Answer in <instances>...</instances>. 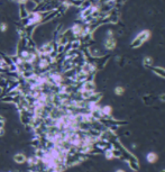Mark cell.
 Returning a JSON list of instances; mask_svg holds the SVG:
<instances>
[{
	"label": "cell",
	"instance_id": "3",
	"mask_svg": "<svg viewBox=\"0 0 165 172\" xmlns=\"http://www.w3.org/2000/svg\"><path fill=\"white\" fill-rule=\"evenodd\" d=\"M94 89H96V86L93 83V81H89L86 80L83 82L82 84V88L80 91H86V92H94Z\"/></svg>",
	"mask_w": 165,
	"mask_h": 172
},
{
	"label": "cell",
	"instance_id": "14",
	"mask_svg": "<svg viewBox=\"0 0 165 172\" xmlns=\"http://www.w3.org/2000/svg\"><path fill=\"white\" fill-rule=\"evenodd\" d=\"M28 1L29 0H17V2L18 4H20V5H26Z\"/></svg>",
	"mask_w": 165,
	"mask_h": 172
},
{
	"label": "cell",
	"instance_id": "12",
	"mask_svg": "<svg viewBox=\"0 0 165 172\" xmlns=\"http://www.w3.org/2000/svg\"><path fill=\"white\" fill-rule=\"evenodd\" d=\"M7 29H8V25H7L6 22H2V24H0V30H1L2 33H5Z\"/></svg>",
	"mask_w": 165,
	"mask_h": 172
},
{
	"label": "cell",
	"instance_id": "8",
	"mask_svg": "<svg viewBox=\"0 0 165 172\" xmlns=\"http://www.w3.org/2000/svg\"><path fill=\"white\" fill-rule=\"evenodd\" d=\"M143 64H144V67H151L153 65V59L152 57H145L144 59V61H143Z\"/></svg>",
	"mask_w": 165,
	"mask_h": 172
},
{
	"label": "cell",
	"instance_id": "2",
	"mask_svg": "<svg viewBox=\"0 0 165 172\" xmlns=\"http://www.w3.org/2000/svg\"><path fill=\"white\" fill-rule=\"evenodd\" d=\"M104 47H106L107 50H109V51L114 50L115 47H116V39L112 37V34H111V32H109L108 38L106 39V42H104Z\"/></svg>",
	"mask_w": 165,
	"mask_h": 172
},
{
	"label": "cell",
	"instance_id": "4",
	"mask_svg": "<svg viewBox=\"0 0 165 172\" xmlns=\"http://www.w3.org/2000/svg\"><path fill=\"white\" fill-rule=\"evenodd\" d=\"M72 32H73V34L75 36H81V35L84 34V29H83V27L80 24H75L73 27H72Z\"/></svg>",
	"mask_w": 165,
	"mask_h": 172
},
{
	"label": "cell",
	"instance_id": "13",
	"mask_svg": "<svg viewBox=\"0 0 165 172\" xmlns=\"http://www.w3.org/2000/svg\"><path fill=\"white\" fill-rule=\"evenodd\" d=\"M5 126V118L0 115V128H4Z\"/></svg>",
	"mask_w": 165,
	"mask_h": 172
},
{
	"label": "cell",
	"instance_id": "6",
	"mask_svg": "<svg viewBox=\"0 0 165 172\" xmlns=\"http://www.w3.org/2000/svg\"><path fill=\"white\" fill-rule=\"evenodd\" d=\"M146 159H147V161L149 163H155V162L157 161V154L156 153H154V152H149L147 155H146Z\"/></svg>",
	"mask_w": 165,
	"mask_h": 172
},
{
	"label": "cell",
	"instance_id": "5",
	"mask_svg": "<svg viewBox=\"0 0 165 172\" xmlns=\"http://www.w3.org/2000/svg\"><path fill=\"white\" fill-rule=\"evenodd\" d=\"M14 161L16 162V163H19V164H22L24 162L27 161V157L24 155V154H16V155L14 156Z\"/></svg>",
	"mask_w": 165,
	"mask_h": 172
},
{
	"label": "cell",
	"instance_id": "18",
	"mask_svg": "<svg viewBox=\"0 0 165 172\" xmlns=\"http://www.w3.org/2000/svg\"><path fill=\"white\" fill-rule=\"evenodd\" d=\"M161 172H165V170H162V171H161Z\"/></svg>",
	"mask_w": 165,
	"mask_h": 172
},
{
	"label": "cell",
	"instance_id": "9",
	"mask_svg": "<svg viewBox=\"0 0 165 172\" xmlns=\"http://www.w3.org/2000/svg\"><path fill=\"white\" fill-rule=\"evenodd\" d=\"M40 161V157H37V156H33V157H30L28 159V163L30 165H35V164H37Z\"/></svg>",
	"mask_w": 165,
	"mask_h": 172
},
{
	"label": "cell",
	"instance_id": "16",
	"mask_svg": "<svg viewBox=\"0 0 165 172\" xmlns=\"http://www.w3.org/2000/svg\"><path fill=\"white\" fill-rule=\"evenodd\" d=\"M159 99L162 100V101H165V94H161V97H159Z\"/></svg>",
	"mask_w": 165,
	"mask_h": 172
},
{
	"label": "cell",
	"instance_id": "7",
	"mask_svg": "<svg viewBox=\"0 0 165 172\" xmlns=\"http://www.w3.org/2000/svg\"><path fill=\"white\" fill-rule=\"evenodd\" d=\"M101 114H102V116H111L112 108L110 106H104V107L101 108Z\"/></svg>",
	"mask_w": 165,
	"mask_h": 172
},
{
	"label": "cell",
	"instance_id": "11",
	"mask_svg": "<svg viewBox=\"0 0 165 172\" xmlns=\"http://www.w3.org/2000/svg\"><path fill=\"white\" fill-rule=\"evenodd\" d=\"M125 92V89L122 88V87H117V88L115 89V94H117V96H120V94H122Z\"/></svg>",
	"mask_w": 165,
	"mask_h": 172
},
{
	"label": "cell",
	"instance_id": "15",
	"mask_svg": "<svg viewBox=\"0 0 165 172\" xmlns=\"http://www.w3.org/2000/svg\"><path fill=\"white\" fill-rule=\"evenodd\" d=\"M4 135H5V129L0 128V136H4Z\"/></svg>",
	"mask_w": 165,
	"mask_h": 172
},
{
	"label": "cell",
	"instance_id": "17",
	"mask_svg": "<svg viewBox=\"0 0 165 172\" xmlns=\"http://www.w3.org/2000/svg\"><path fill=\"white\" fill-rule=\"evenodd\" d=\"M116 172H125V171H124V170H121V169H119V170H117Z\"/></svg>",
	"mask_w": 165,
	"mask_h": 172
},
{
	"label": "cell",
	"instance_id": "10",
	"mask_svg": "<svg viewBox=\"0 0 165 172\" xmlns=\"http://www.w3.org/2000/svg\"><path fill=\"white\" fill-rule=\"evenodd\" d=\"M104 154H106V157H107L108 160H111V159H114L115 152H114V150H107Z\"/></svg>",
	"mask_w": 165,
	"mask_h": 172
},
{
	"label": "cell",
	"instance_id": "1",
	"mask_svg": "<svg viewBox=\"0 0 165 172\" xmlns=\"http://www.w3.org/2000/svg\"><path fill=\"white\" fill-rule=\"evenodd\" d=\"M149 37H151V32H149V30H147V29L142 30L141 33H138L136 36H135V38L133 39L130 46L133 49H138V47H141L147 39H149Z\"/></svg>",
	"mask_w": 165,
	"mask_h": 172
}]
</instances>
